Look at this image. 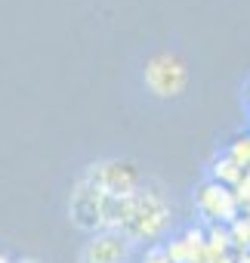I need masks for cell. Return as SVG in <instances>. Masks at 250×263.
<instances>
[{
	"mask_svg": "<svg viewBox=\"0 0 250 263\" xmlns=\"http://www.w3.org/2000/svg\"><path fill=\"white\" fill-rule=\"evenodd\" d=\"M0 263H7V260H4V257H0Z\"/></svg>",
	"mask_w": 250,
	"mask_h": 263,
	"instance_id": "277c9868",
	"label": "cell"
},
{
	"mask_svg": "<svg viewBox=\"0 0 250 263\" xmlns=\"http://www.w3.org/2000/svg\"><path fill=\"white\" fill-rule=\"evenodd\" d=\"M145 81H149V87H152L158 96H179V93L185 90L189 74H185V65H182L176 56L161 53V56H155V59L145 65Z\"/></svg>",
	"mask_w": 250,
	"mask_h": 263,
	"instance_id": "6da1fadb",
	"label": "cell"
},
{
	"mask_svg": "<svg viewBox=\"0 0 250 263\" xmlns=\"http://www.w3.org/2000/svg\"><path fill=\"white\" fill-rule=\"evenodd\" d=\"M120 254H123V245L117 238H96L87 251V260L90 263H114Z\"/></svg>",
	"mask_w": 250,
	"mask_h": 263,
	"instance_id": "3957f363",
	"label": "cell"
},
{
	"mask_svg": "<svg viewBox=\"0 0 250 263\" xmlns=\"http://www.w3.org/2000/svg\"><path fill=\"white\" fill-rule=\"evenodd\" d=\"M164 204L155 195H139L130 208H127V223H139L136 232L139 235H155L164 226Z\"/></svg>",
	"mask_w": 250,
	"mask_h": 263,
	"instance_id": "7a4b0ae2",
	"label": "cell"
}]
</instances>
